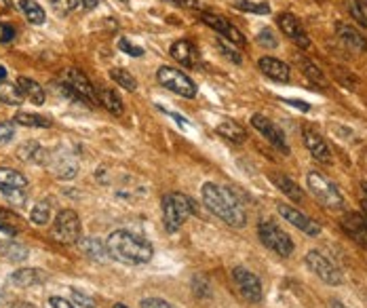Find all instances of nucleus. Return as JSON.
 <instances>
[{"instance_id": "nucleus-44", "label": "nucleus", "mask_w": 367, "mask_h": 308, "mask_svg": "<svg viewBox=\"0 0 367 308\" xmlns=\"http://www.w3.org/2000/svg\"><path fill=\"white\" fill-rule=\"evenodd\" d=\"M140 308H176V306L169 304L167 300H160V298H146L140 302Z\"/></svg>"}, {"instance_id": "nucleus-13", "label": "nucleus", "mask_w": 367, "mask_h": 308, "mask_svg": "<svg viewBox=\"0 0 367 308\" xmlns=\"http://www.w3.org/2000/svg\"><path fill=\"white\" fill-rule=\"evenodd\" d=\"M252 125L260 131V134H262L276 150H281L283 154L290 152V146H288V140H285V134H283V131H281L270 118H266L264 114H254V116H252Z\"/></svg>"}, {"instance_id": "nucleus-43", "label": "nucleus", "mask_w": 367, "mask_h": 308, "mask_svg": "<svg viewBox=\"0 0 367 308\" xmlns=\"http://www.w3.org/2000/svg\"><path fill=\"white\" fill-rule=\"evenodd\" d=\"M218 49H220V51L224 53V57L230 60L232 64H241V62H243V60H241V53H238L234 47H228L224 40H218Z\"/></svg>"}, {"instance_id": "nucleus-2", "label": "nucleus", "mask_w": 367, "mask_h": 308, "mask_svg": "<svg viewBox=\"0 0 367 308\" xmlns=\"http://www.w3.org/2000/svg\"><path fill=\"white\" fill-rule=\"evenodd\" d=\"M106 247H108V255L122 264H146L154 255V247L144 237L133 235L129 230L112 233Z\"/></svg>"}, {"instance_id": "nucleus-15", "label": "nucleus", "mask_w": 367, "mask_h": 308, "mask_svg": "<svg viewBox=\"0 0 367 308\" xmlns=\"http://www.w3.org/2000/svg\"><path fill=\"white\" fill-rule=\"evenodd\" d=\"M342 230L363 249H367V219L363 213H346L342 217Z\"/></svg>"}, {"instance_id": "nucleus-1", "label": "nucleus", "mask_w": 367, "mask_h": 308, "mask_svg": "<svg viewBox=\"0 0 367 308\" xmlns=\"http://www.w3.org/2000/svg\"><path fill=\"white\" fill-rule=\"evenodd\" d=\"M200 194H203V203L207 205V209L214 215H218L228 226L243 228L245 224H247V211H245L241 199L236 197V192L232 188L209 182L203 186Z\"/></svg>"}, {"instance_id": "nucleus-52", "label": "nucleus", "mask_w": 367, "mask_h": 308, "mask_svg": "<svg viewBox=\"0 0 367 308\" xmlns=\"http://www.w3.org/2000/svg\"><path fill=\"white\" fill-rule=\"evenodd\" d=\"M11 308H36V306L30 304V302H17V304H13Z\"/></svg>"}, {"instance_id": "nucleus-18", "label": "nucleus", "mask_w": 367, "mask_h": 308, "mask_svg": "<svg viewBox=\"0 0 367 308\" xmlns=\"http://www.w3.org/2000/svg\"><path fill=\"white\" fill-rule=\"evenodd\" d=\"M169 53H171V57H173L178 64H182L184 68H194V66H198V51H196V47L192 45L190 40H178V42H173L171 49H169Z\"/></svg>"}, {"instance_id": "nucleus-55", "label": "nucleus", "mask_w": 367, "mask_h": 308, "mask_svg": "<svg viewBox=\"0 0 367 308\" xmlns=\"http://www.w3.org/2000/svg\"><path fill=\"white\" fill-rule=\"evenodd\" d=\"M361 205H363V207H361V209H363L361 213H363V215H365V219H367V201H363Z\"/></svg>"}, {"instance_id": "nucleus-26", "label": "nucleus", "mask_w": 367, "mask_h": 308, "mask_svg": "<svg viewBox=\"0 0 367 308\" xmlns=\"http://www.w3.org/2000/svg\"><path fill=\"white\" fill-rule=\"evenodd\" d=\"M78 249L83 251L85 255H89L91 260H106L108 257V247H106V243H102L100 239H95V237H80L78 239Z\"/></svg>"}, {"instance_id": "nucleus-10", "label": "nucleus", "mask_w": 367, "mask_h": 308, "mask_svg": "<svg viewBox=\"0 0 367 308\" xmlns=\"http://www.w3.org/2000/svg\"><path fill=\"white\" fill-rule=\"evenodd\" d=\"M232 279H234V283H236V287H238V291L245 300L252 302V304L262 302V296H264L262 283L252 271L243 269V266H234L232 269Z\"/></svg>"}, {"instance_id": "nucleus-4", "label": "nucleus", "mask_w": 367, "mask_h": 308, "mask_svg": "<svg viewBox=\"0 0 367 308\" xmlns=\"http://www.w3.org/2000/svg\"><path fill=\"white\" fill-rule=\"evenodd\" d=\"M306 186L321 205H325L328 209H334V211L344 209V197H342L340 188L328 178V175H323L319 171H308Z\"/></svg>"}, {"instance_id": "nucleus-8", "label": "nucleus", "mask_w": 367, "mask_h": 308, "mask_svg": "<svg viewBox=\"0 0 367 308\" xmlns=\"http://www.w3.org/2000/svg\"><path fill=\"white\" fill-rule=\"evenodd\" d=\"M53 237L59 243L74 245L80 239V217L74 209H64L57 213L53 222Z\"/></svg>"}, {"instance_id": "nucleus-9", "label": "nucleus", "mask_w": 367, "mask_h": 308, "mask_svg": "<svg viewBox=\"0 0 367 308\" xmlns=\"http://www.w3.org/2000/svg\"><path fill=\"white\" fill-rule=\"evenodd\" d=\"M200 21L209 26L211 30H216L218 34H222L230 45H236V47H245L247 45V38L243 36V32L230 24V19L222 17V15H216V13H207V11H200Z\"/></svg>"}, {"instance_id": "nucleus-46", "label": "nucleus", "mask_w": 367, "mask_h": 308, "mask_svg": "<svg viewBox=\"0 0 367 308\" xmlns=\"http://www.w3.org/2000/svg\"><path fill=\"white\" fill-rule=\"evenodd\" d=\"M15 38V28L9 24H0V42H11Z\"/></svg>"}, {"instance_id": "nucleus-41", "label": "nucleus", "mask_w": 367, "mask_h": 308, "mask_svg": "<svg viewBox=\"0 0 367 308\" xmlns=\"http://www.w3.org/2000/svg\"><path fill=\"white\" fill-rule=\"evenodd\" d=\"M13 138H15V123L13 120L0 123V144H7Z\"/></svg>"}, {"instance_id": "nucleus-11", "label": "nucleus", "mask_w": 367, "mask_h": 308, "mask_svg": "<svg viewBox=\"0 0 367 308\" xmlns=\"http://www.w3.org/2000/svg\"><path fill=\"white\" fill-rule=\"evenodd\" d=\"M276 209H279V213L285 217V222H290L292 226H296V228L302 230L304 235H308V237H319V235H321L319 222H314L310 215L302 213L300 209H296V207H292V205H285V203H279Z\"/></svg>"}, {"instance_id": "nucleus-22", "label": "nucleus", "mask_w": 367, "mask_h": 308, "mask_svg": "<svg viewBox=\"0 0 367 308\" xmlns=\"http://www.w3.org/2000/svg\"><path fill=\"white\" fill-rule=\"evenodd\" d=\"M268 178H270V182L274 184V188H279L288 199H292V201H296V203L302 201L304 192H302V188L290 178V175H285V173H270Z\"/></svg>"}, {"instance_id": "nucleus-33", "label": "nucleus", "mask_w": 367, "mask_h": 308, "mask_svg": "<svg viewBox=\"0 0 367 308\" xmlns=\"http://www.w3.org/2000/svg\"><path fill=\"white\" fill-rule=\"evenodd\" d=\"M23 100L19 87L7 80H0V102L7 104V106H19Z\"/></svg>"}, {"instance_id": "nucleus-50", "label": "nucleus", "mask_w": 367, "mask_h": 308, "mask_svg": "<svg viewBox=\"0 0 367 308\" xmlns=\"http://www.w3.org/2000/svg\"><path fill=\"white\" fill-rule=\"evenodd\" d=\"M285 104H292V106L300 108L302 112H308V110H310V106H308L306 102H300V100H285Z\"/></svg>"}, {"instance_id": "nucleus-58", "label": "nucleus", "mask_w": 367, "mask_h": 308, "mask_svg": "<svg viewBox=\"0 0 367 308\" xmlns=\"http://www.w3.org/2000/svg\"><path fill=\"white\" fill-rule=\"evenodd\" d=\"M319 3H321V0H319Z\"/></svg>"}, {"instance_id": "nucleus-54", "label": "nucleus", "mask_w": 367, "mask_h": 308, "mask_svg": "<svg viewBox=\"0 0 367 308\" xmlns=\"http://www.w3.org/2000/svg\"><path fill=\"white\" fill-rule=\"evenodd\" d=\"M5 78H7V68L0 66V80H5Z\"/></svg>"}, {"instance_id": "nucleus-27", "label": "nucleus", "mask_w": 367, "mask_h": 308, "mask_svg": "<svg viewBox=\"0 0 367 308\" xmlns=\"http://www.w3.org/2000/svg\"><path fill=\"white\" fill-rule=\"evenodd\" d=\"M216 131L222 136V138H226L228 142H234V144H243L245 140H247V131H245L238 123H234V120H224V123H220L218 127H216Z\"/></svg>"}, {"instance_id": "nucleus-6", "label": "nucleus", "mask_w": 367, "mask_h": 308, "mask_svg": "<svg viewBox=\"0 0 367 308\" xmlns=\"http://www.w3.org/2000/svg\"><path fill=\"white\" fill-rule=\"evenodd\" d=\"M156 80L165 87V89L173 91L180 98L192 100L196 96V84L192 82V78L188 74H184L182 70H176L171 66H162L156 72Z\"/></svg>"}, {"instance_id": "nucleus-42", "label": "nucleus", "mask_w": 367, "mask_h": 308, "mask_svg": "<svg viewBox=\"0 0 367 308\" xmlns=\"http://www.w3.org/2000/svg\"><path fill=\"white\" fill-rule=\"evenodd\" d=\"M118 49H120L122 53L131 55V57H142V55H144V49L138 47V45H131L127 38H120V40H118Z\"/></svg>"}, {"instance_id": "nucleus-45", "label": "nucleus", "mask_w": 367, "mask_h": 308, "mask_svg": "<svg viewBox=\"0 0 367 308\" xmlns=\"http://www.w3.org/2000/svg\"><path fill=\"white\" fill-rule=\"evenodd\" d=\"M72 298H74L78 304H83L85 308H95V300H93V298H89L87 293H80L78 289H72Z\"/></svg>"}, {"instance_id": "nucleus-17", "label": "nucleus", "mask_w": 367, "mask_h": 308, "mask_svg": "<svg viewBox=\"0 0 367 308\" xmlns=\"http://www.w3.org/2000/svg\"><path fill=\"white\" fill-rule=\"evenodd\" d=\"M304 144H306V148H308V152L312 154L314 161H319V163H323V165H330V163L334 161L328 142H325L323 136L317 134V131H312L310 127L304 129Z\"/></svg>"}, {"instance_id": "nucleus-32", "label": "nucleus", "mask_w": 367, "mask_h": 308, "mask_svg": "<svg viewBox=\"0 0 367 308\" xmlns=\"http://www.w3.org/2000/svg\"><path fill=\"white\" fill-rule=\"evenodd\" d=\"M19 7H21V11H23V15L28 17L30 24H34V26L45 24V19H47L45 9L40 7L36 0H19Z\"/></svg>"}, {"instance_id": "nucleus-40", "label": "nucleus", "mask_w": 367, "mask_h": 308, "mask_svg": "<svg viewBox=\"0 0 367 308\" xmlns=\"http://www.w3.org/2000/svg\"><path fill=\"white\" fill-rule=\"evenodd\" d=\"M258 42H260V45H262L264 49H276V45H279V40L274 38L272 30H268V28L260 30V34H258Z\"/></svg>"}, {"instance_id": "nucleus-47", "label": "nucleus", "mask_w": 367, "mask_h": 308, "mask_svg": "<svg viewBox=\"0 0 367 308\" xmlns=\"http://www.w3.org/2000/svg\"><path fill=\"white\" fill-rule=\"evenodd\" d=\"M167 3H171V5H176V7L192 9V11H198V9H200V3H198V0H167Z\"/></svg>"}, {"instance_id": "nucleus-28", "label": "nucleus", "mask_w": 367, "mask_h": 308, "mask_svg": "<svg viewBox=\"0 0 367 308\" xmlns=\"http://www.w3.org/2000/svg\"><path fill=\"white\" fill-rule=\"evenodd\" d=\"M97 102L114 116L122 114V100L116 96V91L108 89V87H97Z\"/></svg>"}, {"instance_id": "nucleus-29", "label": "nucleus", "mask_w": 367, "mask_h": 308, "mask_svg": "<svg viewBox=\"0 0 367 308\" xmlns=\"http://www.w3.org/2000/svg\"><path fill=\"white\" fill-rule=\"evenodd\" d=\"M0 233H5L9 237H15L21 233V219L13 211L0 207Z\"/></svg>"}, {"instance_id": "nucleus-35", "label": "nucleus", "mask_w": 367, "mask_h": 308, "mask_svg": "<svg viewBox=\"0 0 367 308\" xmlns=\"http://www.w3.org/2000/svg\"><path fill=\"white\" fill-rule=\"evenodd\" d=\"M13 120L17 125H23V127H40V129H49L53 125L51 118L40 116V114H32V112H17Z\"/></svg>"}, {"instance_id": "nucleus-23", "label": "nucleus", "mask_w": 367, "mask_h": 308, "mask_svg": "<svg viewBox=\"0 0 367 308\" xmlns=\"http://www.w3.org/2000/svg\"><path fill=\"white\" fill-rule=\"evenodd\" d=\"M49 279V275L40 269H21L11 275V283L17 287H34V285H43Z\"/></svg>"}, {"instance_id": "nucleus-49", "label": "nucleus", "mask_w": 367, "mask_h": 308, "mask_svg": "<svg viewBox=\"0 0 367 308\" xmlns=\"http://www.w3.org/2000/svg\"><path fill=\"white\" fill-rule=\"evenodd\" d=\"M100 0H78V7L83 9V11H93L97 7Z\"/></svg>"}, {"instance_id": "nucleus-34", "label": "nucleus", "mask_w": 367, "mask_h": 308, "mask_svg": "<svg viewBox=\"0 0 367 308\" xmlns=\"http://www.w3.org/2000/svg\"><path fill=\"white\" fill-rule=\"evenodd\" d=\"M298 64H300V68H302V72H304V76L312 82V84H319L321 89H325L328 87V78H325V74L310 62V60H306V57H300L298 60Z\"/></svg>"}, {"instance_id": "nucleus-24", "label": "nucleus", "mask_w": 367, "mask_h": 308, "mask_svg": "<svg viewBox=\"0 0 367 308\" xmlns=\"http://www.w3.org/2000/svg\"><path fill=\"white\" fill-rule=\"evenodd\" d=\"M28 186V178L23 173L9 169V167H0V192L5 190H26Z\"/></svg>"}, {"instance_id": "nucleus-31", "label": "nucleus", "mask_w": 367, "mask_h": 308, "mask_svg": "<svg viewBox=\"0 0 367 308\" xmlns=\"http://www.w3.org/2000/svg\"><path fill=\"white\" fill-rule=\"evenodd\" d=\"M0 253H3L9 262H23L30 255V249L21 243H17L15 239L0 243Z\"/></svg>"}, {"instance_id": "nucleus-53", "label": "nucleus", "mask_w": 367, "mask_h": 308, "mask_svg": "<svg viewBox=\"0 0 367 308\" xmlns=\"http://www.w3.org/2000/svg\"><path fill=\"white\" fill-rule=\"evenodd\" d=\"M332 308H352V306H346L340 300H332Z\"/></svg>"}, {"instance_id": "nucleus-30", "label": "nucleus", "mask_w": 367, "mask_h": 308, "mask_svg": "<svg viewBox=\"0 0 367 308\" xmlns=\"http://www.w3.org/2000/svg\"><path fill=\"white\" fill-rule=\"evenodd\" d=\"M51 209H53V201H51V199L38 201V203L32 207L30 219H32L36 226H45V224L51 222Z\"/></svg>"}, {"instance_id": "nucleus-3", "label": "nucleus", "mask_w": 367, "mask_h": 308, "mask_svg": "<svg viewBox=\"0 0 367 308\" xmlns=\"http://www.w3.org/2000/svg\"><path fill=\"white\" fill-rule=\"evenodd\" d=\"M192 213H196V205L188 194L167 192L162 197V224L167 233H178Z\"/></svg>"}, {"instance_id": "nucleus-21", "label": "nucleus", "mask_w": 367, "mask_h": 308, "mask_svg": "<svg viewBox=\"0 0 367 308\" xmlns=\"http://www.w3.org/2000/svg\"><path fill=\"white\" fill-rule=\"evenodd\" d=\"M336 32L340 36V40L344 42V45L352 51H367V38L355 30L352 26H346V24H338L336 26Z\"/></svg>"}, {"instance_id": "nucleus-16", "label": "nucleus", "mask_w": 367, "mask_h": 308, "mask_svg": "<svg viewBox=\"0 0 367 308\" xmlns=\"http://www.w3.org/2000/svg\"><path fill=\"white\" fill-rule=\"evenodd\" d=\"M47 165H51L53 175H55V178H59V180H72V178H76V173H78V163H76V158L70 152L49 154Z\"/></svg>"}, {"instance_id": "nucleus-12", "label": "nucleus", "mask_w": 367, "mask_h": 308, "mask_svg": "<svg viewBox=\"0 0 367 308\" xmlns=\"http://www.w3.org/2000/svg\"><path fill=\"white\" fill-rule=\"evenodd\" d=\"M64 82L66 84H70L72 89L83 98V102H87V104H100L97 102V87H93V82L89 80V76L85 74V72H80V70H76V68H70V70H66V74H64Z\"/></svg>"}, {"instance_id": "nucleus-5", "label": "nucleus", "mask_w": 367, "mask_h": 308, "mask_svg": "<svg viewBox=\"0 0 367 308\" xmlns=\"http://www.w3.org/2000/svg\"><path fill=\"white\" fill-rule=\"evenodd\" d=\"M258 237H260V241H262L264 247H268L270 251H274L281 257H290L294 253V249H296L292 237L285 233L281 226H276L274 222H270V219H266V222H260Z\"/></svg>"}, {"instance_id": "nucleus-51", "label": "nucleus", "mask_w": 367, "mask_h": 308, "mask_svg": "<svg viewBox=\"0 0 367 308\" xmlns=\"http://www.w3.org/2000/svg\"><path fill=\"white\" fill-rule=\"evenodd\" d=\"M160 110H162V108H160ZM162 112H167V110H162ZM167 114H169V116H173L178 125H188V120H186L184 116H180V114H176V112H167Z\"/></svg>"}, {"instance_id": "nucleus-56", "label": "nucleus", "mask_w": 367, "mask_h": 308, "mask_svg": "<svg viewBox=\"0 0 367 308\" xmlns=\"http://www.w3.org/2000/svg\"><path fill=\"white\" fill-rule=\"evenodd\" d=\"M361 188H363V194H365V201H367V182H363Z\"/></svg>"}, {"instance_id": "nucleus-38", "label": "nucleus", "mask_w": 367, "mask_h": 308, "mask_svg": "<svg viewBox=\"0 0 367 308\" xmlns=\"http://www.w3.org/2000/svg\"><path fill=\"white\" fill-rule=\"evenodd\" d=\"M234 9L243 11V13H258V15H268L270 13V5L268 3H250V0H234Z\"/></svg>"}, {"instance_id": "nucleus-39", "label": "nucleus", "mask_w": 367, "mask_h": 308, "mask_svg": "<svg viewBox=\"0 0 367 308\" xmlns=\"http://www.w3.org/2000/svg\"><path fill=\"white\" fill-rule=\"evenodd\" d=\"M57 15H68L78 7V0H49Z\"/></svg>"}, {"instance_id": "nucleus-57", "label": "nucleus", "mask_w": 367, "mask_h": 308, "mask_svg": "<svg viewBox=\"0 0 367 308\" xmlns=\"http://www.w3.org/2000/svg\"><path fill=\"white\" fill-rule=\"evenodd\" d=\"M112 308H129V306H125V304H120V302H118V304H114Z\"/></svg>"}, {"instance_id": "nucleus-36", "label": "nucleus", "mask_w": 367, "mask_h": 308, "mask_svg": "<svg viewBox=\"0 0 367 308\" xmlns=\"http://www.w3.org/2000/svg\"><path fill=\"white\" fill-rule=\"evenodd\" d=\"M110 78L122 87V89H127V91H135L138 89V80L133 78V74H129L125 68H112L110 70Z\"/></svg>"}, {"instance_id": "nucleus-48", "label": "nucleus", "mask_w": 367, "mask_h": 308, "mask_svg": "<svg viewBox=\"0 0 367 308\" xmlns=\"http://www.w3.org/2000/svg\"><path fill=\"white\" fill-rule=\"evenodd\" d=\"M49 304H51L53 308H74V306H72V302H68L66 298H59V296L49 298Z\"/></svg>"}, {"instance_id": "nucleus-25", "label": "nucleus", "mask_w": 367, "mask_h": 308, "mask_svg": "<svg viewBox=\"0 0 367 308\" xmlns=\"http://www.w3.org/2000/svg\"><path fill=\"white\" fill-rule=\"evenodd\" d=\"M17 87H19L21 96L28 98L32 104H36V106H43L45 104V89L36 80H32L28 76H19L17 78Z\"/></svg>"}, {"instance_id": "nucleus-37", "label": "nucleus", "mask_w": 367, "mask_h": 308, "mask_svg": "<svg viewBox=\"0 0 367 308\" xmlns=\"http://www.w3.org/2000/svg\"><path fill=\"white\" fill-rule=\"evenodd\" d=\"M348 13L361 28H367V0H350Z\"/></svg>"}, {"instance_id": "nucleus-14", "label": "nucleus", "mask_w": 367, "mask_h": 308, "mask_svg": "<svg viewBox=\"0 0 367 308\" xmlns=\"http://www.w3.org/2000/svg\"><path fill=\"white\" fill-rule=\"evenodd\" d=\"M276 26L283 30L285 36H290V40H294L300 49H308L310 47V40L306 30L302 28V24L298 21V17L294 13H279L276 15Z\"/></svg>"}, {"instance_id": "nucleus-7", "label": "nucleus", "mask_w": 367, "mask_h": 308, "mask_svg": "<svg viewBox=\"0 0 367 308\" xmlns=\"http://www.w3.org/2000/svg\"><path fill=\"white\" fill-rule=\"evenodd\" d=\"M304 262H306V266H308L321 281H325L328 285H342L344 277H342L340 269L336 266V264H334L328 255L321 253L319 249L308 251L306 257H304Z\"/></svg>"}, {"instance_id": "nucleus-20", "label": "nucleus", "mask_w": 367, "mask_h": 308, "mask_svg": "<svg viewBox=\"0 0 367 308\" xmlns=\"http://www.w3.org/2000/svg\"><path fill=\"white\" fill-rule=\"evenodd\" d=\"M17 158L23 163H34V165H47L49 161V150H45L38 142H23L17 148Z\"/></svg>"}, {"instance_id": "nucleus-19", "label": "nucleus", "mask_w": 367, "mask_h": 308, "mask_svg": "<svg viewBox=\"0 0 367 308\" xmlns=\"http://www.w3.org/2000/svg\"><path fill=\"white\" fill-rule=\"evenodd\" d=\"M258 66H260L262 74H266L268 78H272L276 82H290V78H292L290 66L285 62H281V60H276V57H268L266 55V57H262L258 62Z\"/></svg>"}]
</instances>
